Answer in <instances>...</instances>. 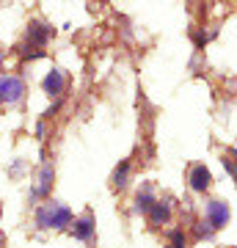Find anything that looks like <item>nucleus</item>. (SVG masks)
Segmentation results:
<instances>
[{"label": "nucleus", "instance_id": "6", "mask_svg": "<svg viewBox=\"0 0 237 248\" xmlns=\"http://www.w3.org/2000/svg\"><path fill=\"white\" fill-rule=\"evenodd\" d=\"M63 86H66V75H63L61 69H55L47 75V80H44V89L50 91V94H61Z\"/></svg>", "mask_w": 237, "mask_h": 248}, {"label": "nucleus", "instance_id": "9", "mask_svg": "<svg viewBox=\"0 0 237 248\" xmlns=\"http://www.w3.org/2000/svg\"><path fill=\"white\" fill-rule=\"evenodd\" d=\"M223 163H226V169L232 171V174H235V179H237V152L226 155V160H223Z\"/></svg>", "mask_w": 237, "mask_h": 248}, {"label": "nucleus", "instance_id": "2", "mask_svg": "<svg viewBox=\"0 0 237 248\" xmlns=\"http://www.w3.org/2000/svg\"><path fill=\"white\" fill-rule=\"evenodd\" d=\"M22 91H25V86H22V80L14 78V75L0 80V102H17V99L22 97Z\"/></svg>", "mask_w": 237, "mask_h": 248}, {"label": "nucleus", "instance_id": "5", "mask_svg": "<svg viewBox=\"0 0 237 248\" xmlns=\"http://www.w3.org/2000/svg\"><path fill=\"white\" fill-rule=\"evenodd\" d=\"M91 232H94V218H91V213H86L83 218H78L75 226H72V234L80 237V240H88L91 237Z\"/></svg>", "mask_w": 237, "mask_h": 248}, {"label": "nucleus", "instance_id": "3", "mask_svg": "<svg viewBox=\"0 0 237 248\" xmlns=\"http://www.w3.org/2000/svg\"><path fill=\"white\" fill-rule=\"evenodd\" d=\"M229 221V207L223 202H210L207 204V223L212 229H221Z\"/></svg>", "mask_w": 237, "mask_h": 248}, {"label": "nucleus", "instance_id": "10", "mask_svg": "<svg viewBox=\"0 0 237 248\" xmlns=\"http://www.w3.org/2000/svg\"><path fill=\"white\" fill-rule=\"evenodd\" d=\"M124 177H127V163L122 166V171H116V185H124Z\"/></svg>", "mask_w": 237, "mask_h": 248}, {"label": "nucleus", "instance_id": "4", "mask_svg": "<svg viewBox=\"0 0 237 248\" xmlns=\"http://www.w3.org/2000/svg\"><path fill=\"white\" fill-rule=\"evenodd\" d=\"M210 182H212V177H210V171L204 169V166L190 169V187H193V190H207Z\"/></svg>", "mask_w": 237, "mask_h": 248}, {"label": "nucleus", "instance_id": "8", "mask_svg": "<svg viewBox=\"0 0 237 248\" xmlns=\"http://www.w3.org/2000/svg\"><path fill=\"white\" fill-rule=\"evenodd\" d=\"M168 218V207L166 204H155V210H152V221L160 223V221H166Z\"/></svg>", "mask_w": 237, "mask_h": 248}, {"label": "nucleus", "instance_id": "7", "mask_svg": "<svg viewBox=\"0 0 237 248\" xmlns=\"http://www.w3.org/2000/svg\"><path fill=\"white\" fill-rule=\"evenodd\" d=\"M47 36H50V31H47L44 25H33L31 31H28V39H31L36 47H42L44 42H47Z\"/></svg>", "mask_w": 237, "mask_h": 248}, {"label": "nucleus", "instance_id": "1", "mask_svg": "<svg viewBox=\"0 0 237 248\" xmlns=\"http://www.w3.org/2000/svg\"><path fill=\"white\" fill-rule=\"evenodd\" d=\"M72 221V213L63 207V204H42V210L36 213V223L44 226V229H63L66 223Z\"/></svg>", "mask_w": 237, "mask_h": 248}]
</instances>
